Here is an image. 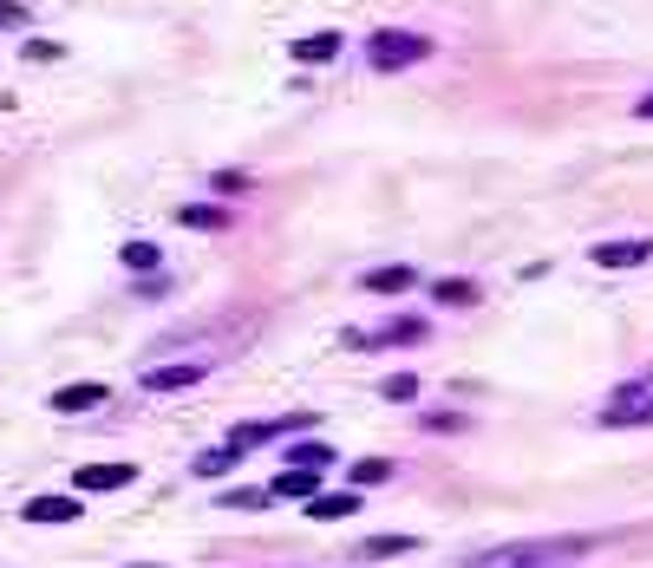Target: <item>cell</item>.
Returning a JSON list of instances; mask_svg holds the SVG:
<instances>
[{"label": "cell", "instance_id": "cell-13", "mask_svg": "<svg viewBox=\"0 0 653 568\" xmlns=\"http://www.w3.org/2000/svg\"><path fill=\"white\" fill-rule=\"evenodd\" d=\"M46 406H53V412H92V406H105V386H98V379H85V386H60Z\"/></svg>", "mask_w": 653, "mask_h": 568}, {"label": "cell", "instance_id": "cell-19", "mask_svg": "<svg viewBox=\"0 0 653 568\" xmlns=\"http://www.w3.org/2000/svg\"><path fill=\"white\" fill-rule=\"evenodd\" d=\"M334 451L327 444H288V471H327Z\"/></svg>", "mask_w": 653, "mask_h": 568}, {"label": "cell", "instance_id": "cell-26", "mask_svg": "<svg viewBox=\"0 0 653 568\" xmlns=\"http://www.w3.org/2000/svg\"><path fill=\"white\" fill-rule=\"evenodd\" d=\"M634 118H641V125H653V92H647V98H634Z\"/></svg>", "mask_w": 653, "mask_h": 568}, {"label": "cell", "instance_id": "cell-21", "mask_svg": "<svg viewBox=\"0 0 653 568\" xmlns=\"http://www.w3.org/2000/svg\"><path fill=\"white\" fill-rule=\"evenodd\" d=\"M386 477H392V457H360V464H354V484H386Z\"/></svg>", "mask_w": 653, "mask_h": 568}, {"label": "cell", "instance_id": "cell-16", "mask_svg": "<svg viewBox=\"0 0 653 568\" xmlns=\"http://www.w3.org/2000/svg\"><path fill=\"white\" fill-rule=\"evenodd\" d=\"M340 46H347L340 33H307V40H294L288 53H294V60H301V66H320V60H334Z\"/></svg>", "mask_w": 653, "mask_h": 568}, {"label": "cell", "instance_id": "cell-17", "mask_svg": "<svg viewBox=\"0 0 653 568\" xmlns=\"http://www.w3.org/2000/svg\"><path fill=\"white\" fill-rule=\"evenodd\" d=\"M235 464H242V451H235V444H210V451H197V464H190V471H197V477H222V471H235Z\"/></svg>", "mask_w": 653, "mask_h": 568}, {"label": "cell", "instance_id": "cell-8", "mask_svg": "<svg viewBox=\"0 0 653 568\" xmlns=\"http://www.w3.org/2000/svg\"><path fill=\"white\" fill-rule=\"evenodd\" d=\"M425 340V320H386V327H354L347 347H412Z\"/></svg>", "mask_w": 653, "mask_h": 568}, {"label": "cell", "instance_id": "cell-12", "mask_svg": "<svg viewBox=\"0 0 653 568\" xmlns=\"http://www.w3.org/2000/svg\"><path fill=\"white\" fill-rule=\"evenodd\" d=\"M320 491V471H275V484H268V497H282V503H307Z\"/></svg>", "mask_w": 653, "mask_h": 568}, {"label": "cell", "instance_id": "cell-11", "mask_svg": "<svg viewBox=\"0 0 653 568\" xmlns=\"http://www.w3.org/2000/svg\"><path fill=\"white\" fill-rule=\"evenodd\" d=\"M412 282H419V269H412V262H392V269H366V275H360L366 294H406Z\"/></svg>", "mask_w": 653, "mask_h": 568}, {"label": "cell", "instance_id": "cell-4", "mask_svg": "<svg viewBox=\"0 0 653 568\" xmlns=\"http://www.w3.org/2000/svg\"><path fill=\"white\" fill-rule=\"evenodd\" d=\"M320 412H282V419H255V425H229L222 444H235V451H255V444H268V438H294V431H314Z\"/></svg>", "mask_w": 653, "mask_h": 568}, {"label": "cell", "instance_id": "cell-15", "mask_svg": "<svg viewBox=\"0 0 653 568\" xmlns=\"http://www.w3.org/2000/svg\"><path fill=\"white\" fill-rule=\"evenodd\" d=\"M177 222H183V229H210V235H217V229H229V222H235V210H222V203H183V210H177Z\"/></svg>", "mask_w": 653, "mask_h": 568}, {"label": "cell", "instance_id": "cell-20", "mask_svg": "<svg viewBox=\"0 0 653 568\" xmlns=\"http://www.w3.org/2000/svg\"><path fill=\"white\" fill-rule=\"evenodd\" d=\"M379 399L412 406V399H419V379H412V372H386V379H379Z\"/></svg>", "mask_w": 653, "mask_h": 568}, {"label": "cell", "instance_id": "cell-27", "mask_svg": "<svg viewBox=\"0 0 653 568\" xmlns=\"http://www.w3.org/2000/svg\"><path fill=\"white\" fill-rule=\"evenodd\" d=\"M131 568H164V562H131Z\"/></svg>", "mask_w": 653, "mask_h": 568}, {"label": "cell", "instance_id": "cell-14", "mask_svg": "<svg viewBox=\"0 0 653 568\" xmlns=\"http://www.w3.org/2000/svg\"><path fill=\"white\" fill-rule=\"evenodd\" d=\"M412 549H419V536H366L354 562H386V556H412Z\"/></svg>", "mask_w": 653, "mask_h": 568}, {"label": "cell", "instance_id": "cell-24", "mask_svg": "<svg viewBox=\"0 0 653 568\" xmlns=\"http://www.w3.org/2000/svg\"><path fill=\"white\" fill-rule=\"evenodd\" d=\"M222 503H229V509H262V503H275V497H268V491H229Z\"/></svg>", "mask_w": 653, "mask_h": 568}, {"label": "cell", "instance_id": "cell-9", "mask_svg": "<svg viewBox=\"0 0 653 568\" xmlns=\"http://www.w3.org/2000/svg\"><path fill=\"white\" fill-rule=\"evenodd\" d=\"M78 516H85V497H27V523L60 529V523H78Z\"/></svg>", "mask_w": 653, "mask_h": 568}, {"label": "cell", "instance_id": "cell-18", "mask_svg": "<svg viewBox=\"0 0 653 568\" xmlns=\"http://www.w3.org/2000/svg\"><path fill=\"white\" fill-rule=\"evenodd\" d=\"M432 301H438V307H477V301H484V287H477V282H432Z\"/></svg>", "mask_w": 653, "mask_h": 568}, {"label": "cell", "instance_id": "cell-7", "mask_svg": "<svg viewBox=\"0 0 653 568\" xmlns=\"http://www.w3.org/2000/svg\"><path fill=\"white\" fill-rule=\"evenodd\" d=\"M197 379H210V359H183V366H145V372H138V386H145V392H183V386H197Z\"/></svg>", "mask_w": 653, "mask_h": 568}, {"label": "cell", "instance_id": "cell-25", "mask_svg": "<svg viewBox=\"0 0 653 568\" xmlns=\"http://www.w3.org/2000/svg\"><path fill=\"white\" fill-rule=\"evenodd\" d=\"M20 53H27V60H60V40H27Z\"/></svg>", "mask_w": 653, "mask_h": 568}, {"label": "cell", "instance_id": "cell-6", "mask_svg": "<svg viewBox=\"0 0 653 568\" xmlns=\"http://www.w3.org/2000/svg\"><path fill=\"white\" fill-rule=\"evenodd\" d=\"M588 262H594V269H641V262H653V235H614V242H594Z\"/></svg>", "mask_w": 653, "mask_h": 568}, {"label": "cell", "instance_id": "cell-1", "mask_svg": "<svg viewBox=\"0 0 653 568\" xmlns=\"http://www.w3.org/2000/svg\"><path fill=\"white\" fill-rule=\"evenodd\" d=\"M588 549H594V536H523L497 549H471L464 568H576Z\"/></svg>", "mask_w": 653, "mask_h": 568}, {"label": "cell", "instance_id": "cell-3", "mask_svg": "<svg viewBox=\"0 0 653 568\" xmlns=\"http://www.w3.org/2000/svg\"><path fill=\"white\" fill-rule=\"evenodd\" d=\"M608 431H634V425H653V372H634L628 386H614L594 412Z\"/></svg>", "mask_w": 653, "mask_h": 568}, {"label": "cell", "instance_id": "cell-23", "mask_svg": "<svg viewBox=\"0 0 653 568\" xmlns=\"http://www.w3.org/2000/svg\"><path fill=\"white\" fill-rule=\"evenodd\" d=\"M27 20H33L27 0H0V33H7V27H27Z\"/></svg>", "mask_w": 653, "mask_h": 568}, {"label": "cell", "instance_id": "cell-5", "mask_svg": "<svg viewBox=\"0 0 653 568\" xmlns=\"http://www.w3.org/2000/svg\"><path fill=\"white\" fill-rule=\"evenodd\" d=\"M125 484H138V464H78L73 471V497H105Z\"/></svg>", "mask_w": 653, "mask_h": 568}, {"label": "cell", "instance_id": "cell-10", "mask_svg": "<svg viewBox=\"0 0 653 568\" xmlns=\"http://www.w3.org/2000/svg\"><path fill=\"white\" fill-rule=\"evenodd\" d=\"M307 516H314V523H340V516H360V491H340V497H334V491H314V497H307Z\"/></svg>", "mask_w": 653, "mask_h": 568}, {"label": "cell", "instance_id": "cell-2", "mask_svg": "<svg viewBox=\"0 0 653 568\" xmlns=\"http://www.w3.org/2000/svg\"><path fill=\"white\" fill-rule=\"evenodd\" d=\"M432 60V40L425 33H406V27H379L366 40V66L372 72H406V66H425Z\"/></svg>", "mask_w": 653, "mask_h": 568}, {"label": "cell", "instance_id": "cell-22", "mask_svg": "<svg viewBox=\"0 0 653 568\" xmlns=\"http://www.w3.org/2000/svg\"><path fill=\"white\" fill-rule=\"evenodd\" d=\"M125 269L150 275V269H157V249H150V242H125Z\"/></svg>", "mask_w": 653, "mask_h": 568}]
</instances>
